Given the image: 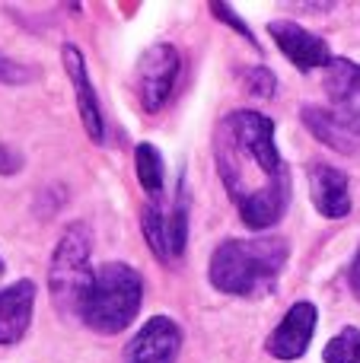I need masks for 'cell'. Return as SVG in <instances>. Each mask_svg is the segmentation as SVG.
Returning <instances> with one entry per match:
<instances>
[{"label": "cell", "instance_id": "cell-1", "mask_svg": "<svg viewBox=\"0 0 360 363\" xmlns=\"http://www.w3.org/2000/svg\"><path fill=\"white\" fill-rule=\"evenodd\" d=\"M217 169L249 230H268L291 201V176L274 144V121L259 112H233L217 128Z\"/></svg>", "mask_w": 360, "mask_h": 363}, {"label": "cell", "instance_id": "cell-2", "mask_svg": "<svg viewBox=\"0 0 360 363\" xmlns=\"http://www.w3.org/2000/svg\"><path fill=\"white\" fill-rule=\"evenodd\" d=\"M287 264L281 239H227L210 258V284L233 296H261L278 284Z\"/></svg>", "mask_w": 360, "mask_h": 363}, {"label": "cell", "instance_id": "cell-3", "mask_svg": "<svg viewBox=\"0 0 360 363\" xmlns=\"http://www.w3.org/2000/svg\"><path fill=\"white\" fill-rule=\"evenodd\" d=\"M144 303V284L134 268L108 262L93 271L80 300V319L99 335H118L134 322Z\"/></svg>", "mask_w": 360, "mask_h": 363}, {"label": "cell", "instance_id": "cell-4", "mask_svg": "<svg viewBox=\"0 0 360 363\" xmlns=\"http://www.w3.org/2000/svg\"><path fill=\"white\" fill-rule=\"evenodd\" d=\"M89 252H93V233L86 223H74L61 236L55 255H51V296L64 315L80 313V300L86 290L93 268H89Z\"/></svg>", "mask_w": 360, "mask_h": 363}, {"label": "cell", "instance_id": "cell-5", "mask_svg": "<svg viewBox=\"0 0 360 363\" xmlns=\"http://www.w3.org/2000/svg\"><path fill=\"white\" fill-rule=\"evenodd\" d=\"M140 226H144L153 255L166 264L176 262L189 242V201H185L182 185H179L172 204H147L140 213Z\"/></svg>", "mask_w": 360, "mask_h": 363}, {"label": "cell", "instance_id": "cell-6", "mask_svg": "<svg viewBox=\"0 0 360 363\" xmlns=\"http://www.w3.org/2000/svg\"><path fill=\"white\" fill-rule=\"evenodd\" d=\"M179 67H182V61H179V51L172 45H150L144 51V57L137 61V80H134L144 112L157 115L166 106L172 86H176Z\"/></svg>", "mask_w": 360, "mask_h": 363}, {"label": "cell", "instance_id": "cell-7", "mask_svg": "<svg viewBox=\"0 0 360 363\" xmlns=\"http://www.w3.org/2000/svg\"><path fill=\"white\" fill-rule=\"evenodd\" d=\"M182 351V328L169 315H153L131 338L125 363H176Z\"/></svg>", "mask_w": 360, "mask_h": 363}, {"label": "cell", "instance_id": "cell-8", "mask_svg": "<svg viewBox=\"0 0 360 363\" xmlns=\"http://www.w3.org/2000/svg\"><path fill=\"white\" fill-rule=\"evenodd\" d=\"M268 32H271V38L278 42L281 55L297 70L306 74V70H316V67H329V61H332L329 45L319 35H313L310 29L291 23V19H278V23L268 26Z\"/></svg>", "mask_w": 360, "mask_h": 363}, {"label": "cell", "instance_id": "cell-9", "mask_svg": "<svg viewBox=\"0 0 360 363\" xmlns=\"http://www.w3.org/2000/svg\"><path fill=\"white\" fill-rule=\"evenodd\" d=\"M316 306L313 303H293L291 313L284 315V322H281L278 328H274L271 335H268V354L278 360H297L303 357V351L310 347L313 341V332H316Z\"/></svg>", "mask_w": 360, "mask_h": 363}, {"label": "cell", "instance_id": "cell-10", "mask_svg": "<svg viewBox=\"0 0 360 363\" xmlns=\"http://www.w3.org/2000/svg\"><path fill=\"white\" fill-rule=\"evenodd\" d=\"M64 67H67V77L77 89V108H80L83 128H86V134L93 140H102L106 138V118H102L99 99H96V89L86 74V61H83L77 45H64Z\"/></svg>", "mask_w": 360, "mask_h": 363}, {"label": "cell", "instance_id": "cell-11", "mask_svg": "<svg viewBox=\"0 0 360 363\" xmlns=\"http://www.w3.org/2000/svg\"><path fill=\"white\" fill-rule=\"evenodd\" d=\"M35 306V284L16 281L0 290V345H16L32 322Z\"/></svg>", "mask_w": 360, "mask_h": 363}, {"label": "cell", "instance_id": "cell-12", "mask_svg": "<svg viewBox=\"0 0 360 363\" xmlns=\"http://www.w3.org/2000/svg\"><path fill=\"white\" fill-rule=\"evenodd\" d=\"M332 108L351 125L360 128V64H351L344 57H332L329 77H325Z\"/></svg>", "mask_w": 360, "mask_h": 363}, {"label": "cell", "instance_id": "cell-13", "mask_svg": "<svg viewBox=\"0 0 360 363\" xmlns=\"http://www.w3.org/2000/svg\"><path fill=\"white\" fill-rule=\"evenodd\" d=\"M310 191H313V204L322 217H348L351 211V194H348V179L344 172L332 169V166L319 163L310 169Z\"/></svg>", "mask_w": 360, "mask_h": 363}, {"label": "cell", "instance_id": "cell-14", "mask_svg": "<svg viewBox=\"0 0 360 363\" xmlns=\"http://www.w3.org/2000/svg\"><path fill=\"white\" fill-rule=\"evenodd\" d=\"M303 121L322 144H329L332 150L342 153H354L360 150V128L351 125L348 118L335 112V108H322V106H306L303 108Z\"/></svg>", "mask_w": 360, "mask_h": 363}, {"label": "cell", "instance_id": "cell-15", "mask_svg": "<svg viewBox=\"0 0 360 363\" xmlns=\"http://www.w3.org/2000/svg\"><path fill=\"white\" fill-rule=\"evenodd\" d=\"M134 163H137V179L144 185L147 194H159L163 191V157L157 153L153 144H137L134 150Z\"/></svg>", "mask_w": 360, "mask_h": 363}, {"label": "cell", "instance_id": "cell-16", "mask_svg": "<svg viewBox=\"0 0 360 363\" xmlns=\"http://www.w3.org/2000/svg\"><path fill=\"white\" fill-rule=\"evenodd\" d=\"M325 363H360V332L357 328H344L325 345L322 351Z\"/></svg>", "mask_w": 360, "mask_h": 363}, {"label": "cell", "instance_id": "cell-17", "mask_svg": "<svg viewBox=\"0 0 360 363\" xmlns=\"http://www.w3.org/2000/svg\"><path fill=\"white\" fill-rule=\"evenodd\" d=\"M242 83H246V93L261 96V99H268L274 93V74L268 67H246L242 70Z\"/></svg>", "mask_w": 360, "mask_h": 363}, {"label": "cell", "instance_id": "cell-18", "mask_svg": "<svg viewBox=\"0 0 360 363\" xmlns=\"http://www.w3.org/2000/svg\"><path fill=\"white\" fill-rule=\"evenodd\" d=\"M210 10H214V13H217V16H220V19H223V23H227V26H233V29H236V32H240V35H242V38H246V42L259 45V42H255V35H252V32H249V26H246V23H242V19H240V13H236V10H230V6H227V4H210Z\"/></svg>", "mask_w": 360, "mask_h": 363}, {"label": "cell", "instance_id": "cell-19", "mask_svg": "<svg viewBox=\"0 0 360 363\" xmlns=\"http://www.w3.org/2000/svg\"><path fill=\"white\" fill-rule=\"evenodd\" d=\"M29 77H32L29 67H23V64H16V61H10V57L0 55V80L4 83H26Z\"/></svg>", "mask_w": 360, "mask_h": 363}, {"label": "cell", "instance_id": "cell-20", "mask_svg": "<svg viewBox=\"0 0 360 363\" xmlns=\"http://www.w3.org/2000/svg\"><path fill=\"white\" fill-rule=\"evenodd\" d=\"M23 166V157L16 150H10L6 144H0V172H16Z\"/></svg>", "mask_w": 360, "mask_h": 363}, {"label": "cell", "instance_id": "cell-21", "mask_svg": "<svg viewBox=\"0 0 360 363\" xmlns=\"http://www.w3.org/2000/svg\"><path fill=\"white\" fill-rule=\"evenodd\" d=\"M348 281H351V287H354V294L360 296V249H357L354 262H351V268H348Z\"/></svg>", "mask_w": 360, "mask_h": 363}, {"label": "cell", "instance_id": "cell-22", "mask_svg": "<svg viewBox=\"0 0 360 363\" xmlns=\"http://www.w3.org/2000/svg\"><path fill=\"white\" fill-rule=\"evenodd\" d=\"M0 274H4V258H0Z\"/></svg>", "mask_w": 360, "mask_h": 363}]
</instances>
